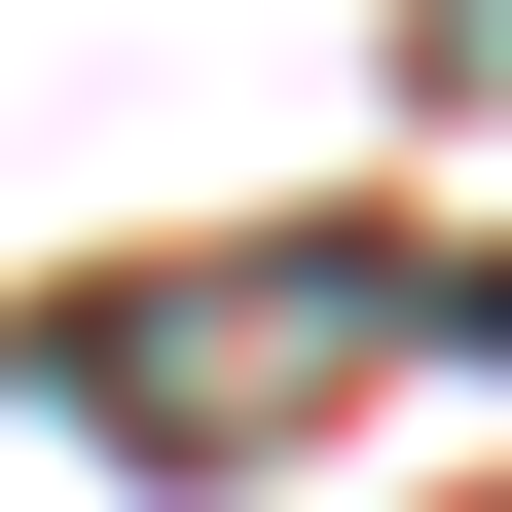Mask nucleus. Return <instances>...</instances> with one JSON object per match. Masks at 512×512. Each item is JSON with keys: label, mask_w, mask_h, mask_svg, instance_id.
I'll return each instance as SVG.
<instances>
[{"label": "nucleus", "mask_w": 512, "mask_h": 512, "mask_svg": "<svg viewBox=\"0 0 512 512\" xmlns=\"http://www.w3.org/2000/svg\"><path fill=\"white\" fill-rule=\"evenodd\" d=\"M366 330H403V256H147V293H74V330H37V403L183 439V403H330Z\"/></svg>", "instance_id": "1"}, {"label": "nucleus", "mask_w": 512, "mask_h": 512, "mask_svg": "<svg viewBox=\"0 0 512 512\" xmlns=\"http://www.w3.org/2000/svg\"><path fill=\"white\" fill-rule=\"evenodd\" d=\"M476 330H512V256H476Z\"/></svg>", "instance_id": "2"}]
</instances>
